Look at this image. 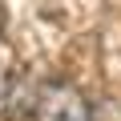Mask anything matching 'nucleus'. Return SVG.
I'll list each match as a JSON object with an SVG mask.
<instances>
[{"label":"nucleus","instance_id":"f257e3e1","mask_svg":"<svg viewBox=\"0 0 121 121\" xmlns=\"http://www.w3.org/2000/svg\"><path fill=\"white\" fill-rule=\"evenodd\" d=\"M32 117L36 121H89V105L73 85L48 81L32 93Z\"/></svg>","mask_w":121,"mask_h":121},{"label":"nucleus","instance_id":"f03ea898","mask_svg":"<svg viewBox=\"0 0 121 121\" xmlns=\"http://www.w3.org/2000/svg\"><path fill=\"white\" fill-rule=\"evenodd\" d=\"M0 89H4V81H0Z\"/></svg>","mask_w":121,"mask_h":121}]
</instances>
